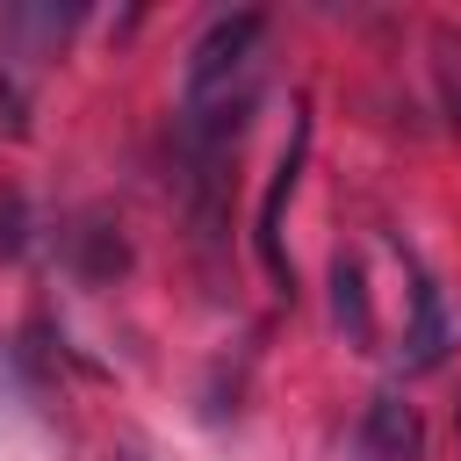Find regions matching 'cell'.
Listing matches in <instances>:
<instances>
[{
	"label": "cell",
	"mask_w": 461,
	"mask_h": 461,
	"mask_svg": "<svg viewBox=\"0 0 461 461\" xmlns=\"http://www.w3.org/2000/svg\"><path fill=\"white\" fill-rule=\"evenodd\" d=\"M310 137H317V115H310V101H303L295 122H288V151L274 158V180H267L259 216H252V252H259V267H267V281H274L281 295H295V267H288V245H281V216H288V202H295V187H303Z\"/></svg>",
	"instance_id": "cell-1"
},
{
	"label": "cell",
	"mask_w": 461,
	"mask_h": 461,
	"mask_svg": "<svg viewBox=\"0 0 461 461\" xmlns=\"http://www.w3.org/2000/svg\"><path fill=\"white\" fill-rule=\"evenodd\" d=\"M461 346V295L447 288V281H418L411 288V317H403V346H396V360L411 367V375H432L447 353Z\"/></svg>",
	"instance_id": "cell-2"
},
{
	"label": "cell",
	"mask_w": 461,
	"mask_h": 461,
	"mask_svg": "<svg viewBox=\"0 0 461 461\" xmlns=\"http://www.w3.org/2000/svg\"><path fill=\"white\" fill-rule=\"evenodd\" d=\"M346 461H425V418H418V403L403 389H382L360 411V425L346 439Z\"/></svg>",
	"instance_id": "cell-3"
},
{
	"label": "cell",
	"mask_w": 461,
	"mask_h": 461,
	"mask_svg": "<svg viewBox=\"0 0 461 461\" xmlns=\"http://www.w3.org/2000/svg\"><path fill=\"white\" fill-rule=\"evenodd\" d=\"M122 267H130L122 230H115V223H101V216H86V223L72 230V274H79V281H115Z\"/></svg>",
	"instance_id": "cell-4"
},
{
	"label": "cell",
	"mask_w": 461,
	"mask_h": 461,
	"mask_svg": "<svg viewBox=\"0 0 461 461\" xmlns=\"http://www.w3.org/2000/svg\"><path fill=\"white\" fill-rule=\"evenodd\" d=\"M331 324L353 339V346H367L375 339V317H367V274H360V259H331Z\"/></svg>",
	"instance_id": "cell-5"
},
{
	"label": "cell",
	"mask_w": 461,
	"mask_h": 461,
	"mask_svg": "<svg viewBox=\"0 0 461 461\" xmlns=\"http://www.w3.org/2000/svg\"><path fill=\"white\" fill-rule=\"evenodd\" d=\"M432 94H439L447 130L461 137V29H454V22L432 29Z\"/></svg>",
	"instance_id": "cell-6"
},
{
	"label": "cell",
	"mask_w": 461,
	"mask_h": 461,
	"mask_svg": "<svg viewBox=\"0 0 461 461\" xmlns=\"http://www.w3.org/2000/svg\"><path fill=\"white\" fill-rule=\"evenodd\" d=\"M0 252H29V202L22 194H0Z\"/></svg>",
	"instance_id": "cell-7"
},
{
	"label": "cell",
	"mask_w": 461,
	"mask_h": 461,
	"mask_svg": "<svg viewBox=\"0 0 461 461\" xmlns=\"http://www.w3.org/2000/svg\"><path fill=\"white\" fill-rule=\"evenodd\" d=\"M115 461H144V454H137V447H130V454H115Z\"/></svg>",
	"instance_id": "cell-8"
},
{
	"label": "cell",
	"mask_w": 461,
	"mask_h": 461,
	"mask_svg": "<svg viewBox=\"0 0 461 461\" xmlns=\"http://www.w3.org/2000/svg\"><path fill=\"white\" fill-rule=\"evenodd\" d=\"M454 425H461V418H454Z\"/></svg>",
	"instance_id": "cell-9"
}]
</instances>
